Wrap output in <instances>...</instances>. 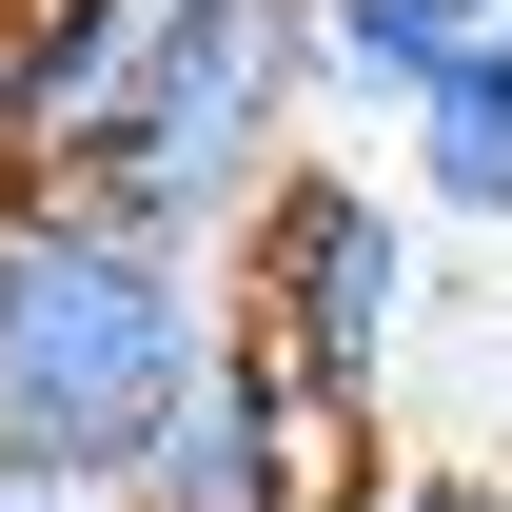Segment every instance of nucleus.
<instances>
[{
    "instance_id": "1",
    "label": "nucleus",
    "mask_w": 512,
    "mask_h": 512,
    "mask_svg": "<svg viewBox=\"0 0 512 512\" xmlns=\"http://www.w3.org/2000/svg\"><path fill=\"white\" fill-rule=\"evenodd\" d=\"M217 256L99 217L79 178H0V453L20 473H99L178 434V394L217 375Z\"/></svg>"
},
{
    "instance_id": "2",
    "label": "nucleus",
    "mask_w": 512,
    "mask_h": 512,
    "mask_svg": "<svg viewBox=\"0 0 512 512\" xmlns=\"http://www.w3.org/2000/svg\"><path fill=\"white\" fill-rule=\"evenodd\" d=\"M296 158H316V20L296 0H178V40L119 99V138L79 158V197L138 217V237H178V256H217Z\"/></svg>"
},
{
    "instance_id": "3",
    "label": "nucleus",
    "mask_w": 512,
    "mask_h": 512,
    "mask_svg": "<svg viewBox=\"0 0 512 512\" xmlns=\"http://www.w3.org/2000/svg\"><path fill=\"white\" fill-rule=\"evenodd\" d=\"M414 316H434V237H414V197L355 178L335 138L256 197L237 237H217V335L276 355V375H316V394H375V414H394Z\"/></svg>"
},
{
    "instance_id": "4",
    "label": "nucleus",
    "mask_w": 512,
    "mask_h": 512,
    "mask_svg": "<svg viewBox=\"0 0 512 512\" xmlns=\"http://www.w3.org/2000/svg\"><path fill=\"white\" fill-rule=\"evenodd\" d=\"M394 414L375 394H316L276 375V355H217V375L178 394V434L119 473V512H394Z\"/></svg>"
},
{
    "instance_id": "5",
    "label": "nucleus",
    "mask_w": 512,
    "mask_h": 512,
    "mask_svg": "<svg viewBox=\"0 0 512 512\" xmlns=\"http://www.w3.org/2000/svg\"><path fill=\"white\" fill-rule=\"evenodd\" d=\"M178 0H0V178H79L158 79Z\"/></svg>"
},
{
    "instance_id": "6",
    "label": "nucleus",
    "mask_w": 512,
    "mask_h": 512,
    "mask_svg": "<svg viewBox=\"0 0 512 512\" xmlns=\"http://www.w3.org/2000/svg\"><path fill=\"white\" fill-rule=\"evenodd\" d=\"M316 20V119H414L453 60H493L512 0H296Z\"/></svg>"
},
{
    "instance_id": "7",
    "label": "nucleus",
    "mask_w": 512,
    "mask_h": 512,
    "mask_svg": "<svg viewBox=\"0 0 512 512\" xmlns=\"http://www.w3.org/2000/svg\"><path fill=\"white\" fill-rule=\"evenodd\" d=\"M394 197H414V217H512V40L453 60L434 99L394 119Z\"/></svg>"
},
{
    "instance_id": "8",
    "label": "nucleus",
    "mask_w": 512,
    "mask_h": 512,
    "mask_svg": "<svg viewBox=\"0 0 512 512\" xmlns=\"http://www.w3.org/2000/svg\"><path fill=\"white\" fill-rule=\"evenodd\" d=\"M0 512H119V493H99V473H20V453H0Z\"/></svg>"
},
{
    "instance_id": "9",
    "label": "nucleus",
    "mask_w": 512,
    "mask_h": 512,
    "mask_svg": "<svg viewBox=\"0 0 512 512\" xmlns=\"http://www.w3.org/2000/svg\"><path fill=\"white\" fill-rule=\"evenodd\" d=\"M394 512H512V473H394Z\"/></svg>"
}]
</instances>
